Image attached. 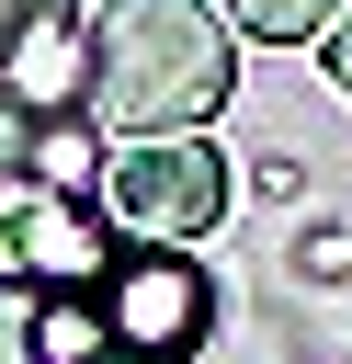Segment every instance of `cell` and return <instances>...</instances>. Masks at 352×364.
Masks as SVG:
<instances>
[{"label":"cell","instance_id":"1","mask_svg":"<svg viewBox=\"0 0 352 364\" xmlns=\"http://www.w3.org/2000/svg\"><path fill=\"white\" fill-rule=\"evenodd\" d=\"M227 91H238V34L216 0H102V23H79V102L114 136L204 125Z\"/></svg>","mask_w":352,"mask_h":364},{"label":"cell","instance_id":"2","mask_svg":"<svg viewBox=\"0 0 352 364\" xmlns=\"http://www.w3.org/2000/svg\"><path fill=\"white\" fill-rule=\"evenodd\" d=\"M102 193V228H125V239H170V250H193L216 216H227V193H238V171L204 148V125H170V136H125V159L91 182Z\"/></svg>","mask_w":352,"mask_h":364},{"label":"cell","instance_id":"3","mask_svg":"<svg viewBox=\"0 0 352 364\" xmlns=\"http://www.w3.org/2000/svg\"><path fill=\"white\" fill-rule=\"evenodd\" d=\"M91 318H102V364H193L216 330V284L170 239H136V262L91 273Z\"/></svg>","mask_w":352,"mask_h":364},{"label":"cell","instance_id":"4","mask_svg":"<svg viewBox=\"0 0 352 364\" xmlns=\"http://www.w3.org/2000/svg\"><path fill=\"white\" fill-rule=\"evenodd\" d=\"M0 273H11V284H91V273H102V216H91V193H57V182L0 171Z\"/></svg>","mask_w":352,"mask_h":364},{"label":"cell","instance_id":"5","mask_svg":"<svg viewBox=\"0 0 352 364\" xmlns=\"http://www.w3.org/2000/svg\"><path fill=\"white\" fill-rule=\"evenodd\" d=\"M0 171L57 182V193H91V182H102V125H91V102H23V91H0Z\"/></svg>","mask_w":352,"mask_h":364},{"label":"cell","instance_id":"6","mask_svg":"<svg viewBox=\"0 0 352 364\" xmlns=\"http://www.w3.org/2000/svg\"><path fill=\"white\" fill-rule=\"evenodd\" d=\"M216 11H227L238 46H318L341 23V0H216Z\"/></svg>","mask_w":352,"mask_h":364},{"label":"cell","instance_id":"7","mask_svg":"<svg viewBox=\"0 0 352 364\" xmlns=\"http://www.w3.org/2000/svg\"><path fill=\"white\" fill-rule=\"evenodd\" d=\"M0 364H45V318H34V284L0 273Z\"/></svg>","mask_w":352,"mask_h":364},{"label":"cell","instance_id":"8","mask_svg":"<svg viewBox=\"0 0 352 364\" xmlns=\"http://www.w3.org/2000/svg\"><path fill=\"white\" fill-rule=\"evenodd\" d=\"M57 11H68V0H0V68H11V46H23V34H45Z\"/></svg>","mask_w":352,"mask_h":364},{"label":"cell","instance_id":"9","mask_svg":"<svg viewBox=\"0 0 352 364\" xmlns=\"http://www.w3.org/2000/svg\"><path fill=\"white\" fill-rule=\"evenodd\" d=\"M318 57H329V91H341V102H352V0H341V23H329V34H318Z\"/></svg>","mask_w":352,"mask_h":364}]
</instances>
